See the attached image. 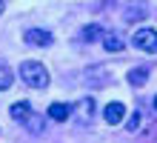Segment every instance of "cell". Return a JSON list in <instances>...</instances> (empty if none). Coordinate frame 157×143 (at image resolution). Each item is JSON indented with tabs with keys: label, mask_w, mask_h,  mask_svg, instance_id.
<instances>
[{
	"label": "cell",
	"mask_w": 157,
	"mask_h": 143,
	"mask_svg": "<svg viewBox=\"0 0 157 143\" xmlns=\"http://www.w3.org/2000/svg\"><path fill=\"white\" fill-rule=\"evenodd\" d=\"M126 129H128V132H137V129H140V112H134L132 117H128V123H126Z\"/></svg>",
	"instance_id": "obj_15"
},
{
	"label": "cell",
	"mask_w": 157,
	"mask_h": 143,
	"mask_svg": "<svg viewBox=\"0 0 157 143\" xmlns=\"http://www.w3.org/2000/svg\"><path fill=\"white\" fill-rule=\"evenodd\" d=\"M23 40L29 46H52V32H46V29H29L23 34Z\"/></svg>",
	"instance_id": "obj_6"
},
{
	"label": "cell",
	"mask_w": 157,
	"mask_h": 143,
	"mask_svg": "<svg viewBox=\"0 0 157 143\" xmlns=\"http://www.w3.org/2000/svg\"><path fill=\"white\" fill-rule=\"evenodd\" d=\"M26 129H29V132H37V135H40V132H43V117L32 114V117L26 120Z\"/></svg>",
	"instance_id": "obj_14"
},
{
	"label": "cell",
	"mask_w": 157,
	"mask_h": 143,
	"mask_svg": "<svg viewBox=\"0 0 157 143\" xmlns=\"http://www.w3.org/2000/svg\"><path fill=\"white\" fill-rule=\"evenodd\" d=\"M100 40H103V49L106 52H123L126 49V37L120 34V32H112V29H106Z\"/></svg>",
	"instance_id": "obj_3"
},
{
	"label": "cell",
	"mask_w": 157,
	"mask_h": 143,
	"mask_svg": "<svg viewBox=\"0 0 157 143\" xmlns=\"http://www.w3.org/2000/svg\"><path fill=\"white\" fill-rule=\"evenodd\" d=\"M12 86V69L9 66H0V92H6Z\"/></svg>",
	"instance_id": "obj_13"
},
{
	"label": "cell",
	"mask_w": 157,
	"mask_h": 143,
	"mask_svg": "<svg viewBox=\"0 0 157 143\" xmlns=\"http://www.w3.org/2000/svg\"><path fill=\"white\" fill-rule=\"evenodd\" d=\"M20 77L26 86H32V89H46L49 86V72H46V66L37 63V60H26L20 66Z\"/></svg>",
	"instance_id": "obj_1"
},
{
	"label": "cell",
	"mask_w": 157,
	"mask_h": 143,
	"mask_svg": "<svg viewBox=\"0 0 157 143\" xmlns=\"http://www.w3.org/2000/svg\"><path fill=\"white\" fill-rule=\"evenodd\" d=\"M9 114H12V120H17V123H26V120H29L34 112H32V103H29V100H20V103H14V106L9 109Z\"/></svg>",
	"instance_id": "obj_7"
},
{
	"label": "cell",
	"mask_w": 157,
	"mask_h": 143,
	"mask_svg": "<svg viewBox=\"0 0 157 143\" xmlns=\"http://www.w3.org/2000/svg\"><path fill=\"white\" fill-rule=\"evenodd\" d=\"M126 77H128V83H132V86H143L146 80H149V66H134Z\"/></svg>",
	"instance_id": "obj_10"
},
{
	"label": "cell",
	"mask_w": 157,
	"mask_h": 143,
	"mask_svg": "<svg viewBox=\"0 0 157 143\" xmlns=\"http://www.w3.org/2000/svg\"><path fill=\"white\" fill-rule=\"evenodd\" d=\"M146 14H149V6H143V3H134V6H128L126 12H123V17H126L128 23H132V20H143Z\"/></svg>",
	"instance_id": "obj_11"
},
{
	"label": "cell",
	"mask_w": 157,
	"mask_h": 143,
	"mask_svg": "<svg viewBox=\"0 0 157 143\" xmlns=\"http://www.w3.org/2000/svg\"><path fill=\"white\" fill-rule=\"evenodd\" d=\"M69 114H71V106H69V103H52V106H49V117L57 120V123H63Z\"/></svg>",
	"instance_id": "obj_9"
},
{
	"label": "cell",
	"mask_w": 157,
	"mask_h": 143,
	"mask_svg": "<svg viewBox=\"0 0 157 143\" xmlns=\"http://www.w3.org/2000/svg\"><path fill=\"white\" fill-rule=\"evenodd\" d=\"M154 109H157V94H154Z\"/></svg>",
	"instance_id": "obj_17"
},
{
	"label": "cell",
	"mask_w": 157,
	"mask_h": 143,
	"mask_svg": "<svg viewBox=\"0 0 157 143\" xmlns=\"http://www.w3.org/2000/svg\"><path fill=\"white\" fill-rule=\"evenodd\" d=\"M94 112H97V103L91 100V97H83L77 103V120L83 123V126H89V123L94 120Z\"/></svg>",
	"instance_id": "obj_4"
},
{
	"label": "cell",
	"mask_w": 157,
	"mask_h": 143,
	"mask_svg": "<svg viewBox=\"0 0 157 143\" xmlns=\"http://www.w3.org/2000/svg\"><path fill=\"white\" fill-rule=\"evenodd\" d=\"M134 46L140 52H146V54H154L157 52V32H154L151 26L137 29V32H134Z\"/></svg>",
	"instance_id": "obj_2"
},
{
	"label": "cell",
	"mask_w": 157,
	"mask_h": 143,
	"mask_svg": "<svg viewBox=\"0 0 157 143\" xmlns=\"http://www.w3.org/2000/svg\"><path fill=\"white\" fill-rule=\"evenodd\" d=\"M100 37H103V29H100V26H94V23L83 26V32H80V40H86V43H91V40H100Z\"/></svg>",
	"instance_id": "obj_12"
},
{
	"label": "cell",
	"mask_w": 157,
	"mask_h": 143,
	"mask_svg": "<svg viewBox=\"0 0 157 143\" xmlns=\"http://www.w3.org/2000/svg\"><path fill=\"white\" fill-rule=\"evenodd\" d=\"M103 77H106L103 66H91V69L83 72V83H86V86H103Z\"/></svg>",
	"instance_id": "obj_8"
},
{
	"label": "cell",
	"mask_w": 157,
	"mask_h": 143,
	"mask_svg": "<svg viewBox=\"0 0 157 143\" xmlns=\"http://www.w3.org/2000/svg\"><path fill=\"white\" fill-rule=\"evenodd\" d=\"M103 120L106 123H112V126H117V123H123L126 120V106H123V103H109V106L103 109Z\"/></svg>",
	"instance_id": "obj_5"
},
{
	"label": "cell",
	"mask_w": 157,
	"mask_h": 143,
	"mask_svg": "<svg viewBox=\"0 0 157 143\" xmlns=\"http://www.w3.org/2000/svg\"><path fill=\"white\" fill-rule=\"evenodd\" d=\"M3 9H6V3H3V0H0V12H3Z\"/></svg>",
	"instance_id": "obj_16"
}]
</instances>
